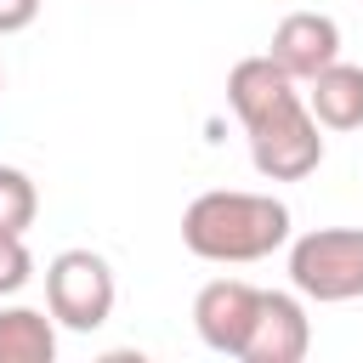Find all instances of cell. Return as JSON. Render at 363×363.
<instances>
[{
	"instance_id": "7",
	"label": "cell",
	"mask_w": 363,
	"mask_h": 363,
	"mask_svg": "<svg viewBox=\"0 0 363 363\" xmlns=\"http://www.w3.org/2000/svg\"><path fill=\"white\" fill-rule=\"evenodd\" d=\"M267 57H272L295 85H306L312 74H323V68L340 57V23H335L329 11H289V17L272 28Z\"/></svg>"
},
{
	"instance_id": "1",
	"label": "cell",
	"mask_w": 363,
	"mask_h": 363,
	"mask_svg": "<svg viewBox=\"0 0 363 363\" xmlns=\"http://www.w3.org/2000/svg\"><path fill=\"white\" fill-rule=\"evenodd\" d=\"M227 102L250 136V164L267 182H306L323 164L318 119L306 113L301 85L272 57H244L227 74Z\"/></svg>"
},
{
	"instance_id": "10",
	"label": "cell",
	"mask_w": 363,
	"mask_h": 363,
	"mask_svg": "<svg viewBox=\"0 0 363 363\" xmlns=\"http://www.w3.org/2000/svg\"><path fill=\"white\" fill-rule=\"evenodd\" d=\"M40 216V193L28 182V170L0 164V233H28Z\"/></svg>"
},
{
	"instance_id": "4",
	"label": "cell",
	"mask_w": 363,
	"mask_h": 363,
	"mask_svg": "<svg viewBox=\"0 0 363 363\" xmlns=\"http://www.w3.org/2000/svg\"><path fill=\"white\" fill-rule=\"evenodd\" d=\"M113 295H119L113 267L96 250H62V255H51V267H45V312L62 329H79V335L102 329L113 318Z\"/></svg>"
},
{
	"instance_id": "8",
	"label": "cell",
	"mask_w": 363,
	"mask_h": 363,
	"mask_svg": "<svg viewBox=\"0 0 363 363\" xmlns=\"http://www.w3.org/2000/svg\"><path fill=\"white\" fill-rule=\"evenodd\" d=\"M306 113L323 130H363V68L357 62H329L323 74L306 79Z\"/></svg>"
},
{
	"instance_id": "2",
	"label": "cell",
	"mask_w": 363,
	"mask_h": 363,
	"mask_svg": "<svg viewBox=\"0 0 363 363\" xmlns=\"http://www.w3.org/2000/svg\"><path fill=\"white\" fill-rule=\"evenodd\" d=\"M182 244L216 267H250L289 244V204L272 193L210 187L182 210Z\"/></svg>"
},
{
	"instance_id": "9",
	"label": "cell",
	"mask_w": 363,
	"mask_h": 363,
	"mask_svg": "<svg viewBox=\"0 0 363 363\" xmlns=\"http://www.w3.org/2000/svg\"><path fill=\"white\" fill-rule=\"evenodd\" d=\"M57 318L40 306H0V363H51Z\"/></svg>"
},
{
	"instance_id": "6",
	"label": "cell",
	"mask_w": 363,
	"mask_h": 363,
	"mask_svg": "<svg viewBox=\"0 0 363 363\" xmlns=\"http://www.w3.org/2000/svg\"><path fill=\"white\" fill-rule=\"evenodd\" d=\"M255 284L244 278H210L199 295H193V329L210 352L221 357H238L244 352V335H250V318H255Z\"/></svg>"
},
{
	"instance_id": "12",
	"label": "cell",
	"mask_w": 363,
	"mask_h": 363,
	"mask_svg": "<svg viewBox=\"0 0 363 363\" xmlns=\"http://www.w3.org/2000/svg\"><path fill=\"white\" fill-rule=\"evenodd\" d=\"M40 17V0H0V34H23Z\"/></svg>"
},
{
	"instance_id": "11",
	"label": "cell",
	"mask_w": 363,
	"mask_h": 363,
	"mask_svg": "<svg viewBox=\"0 0 363 363\" xmlns=\"http://www.w3.org/2000/svg\"><path fill=\"white\" fill-rule=\"evenodd\" d=\"M28 278H34V255H28L23 233H0V301L17 295Z\"/></svg>"
},
{
	"instance_id": "13",
	"label": "cell",
	"mask_w": 363,
	"mask_h": 363,
	"mask_svg": "<svg viewBox=\"0 0 363 363\" xmlns=\"http://www.w3.org/2000/svg\"><path fill=\"white\" fill-rule=\"evenodd\" d=\"M0 91H6V68H0Z\"/></svg>"
},
{
	"instance_id": "3",
	"label": "cell",
	"mask_w": 363,
	"mask_h": 363,
	"mask_svg": "<svg viewBox=\"0 0 363 363\" xmlns=\"http://www.w3.org/2000/svg\"><path fill=\"white\" fill-rule=\"evenodd\" d=\"M289 284L301 301H363V227H312L289 238Z\"/></svg>"
},
{
	"instance_id": "5",
	"label": "cell",
	"mask_w": 363,
	"mask_h": 363,
	"mask_svg": "<svg viewBox=\"0 0 363 363\" xmlns=\"http://www.w3.org/2000/svg\"><path fill=\"white\" fill-rule=\"evenodd\" d=\"M312 352V318L306 301L289 289H261L255 295V318L244 335L238 363H301Z\"/></svg>"
}]
</instances>
